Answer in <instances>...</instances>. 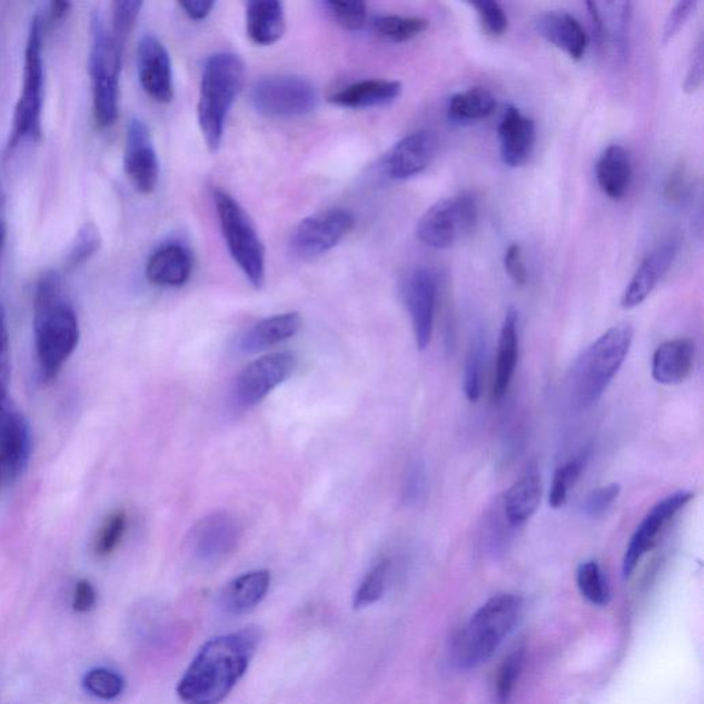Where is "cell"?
I'll list each match as a JSON object with an SVG mask.
<instances>
[{
	"instance_id": "cell-1",
	"label": "cell",
	"mask_w": 704,
	"mask_h": 704,
	"mask_svg": "<svg viewBox=\"0 0 704 704\" xmlns=\"http://www.w3.org/2000/svg\"><path fill=\"white\" fill-rule=\"evenodd\" d=\"M255 629L209 639L191 661L177 686L185 704H219L248 672L259 644Z\"/></svg>"
},
{
	"instance_id": "cell-2",
	"label": "cell",
	"mask_w": 704,
	"mask_h": 704,
	"mask_svg": "<svg viewBox=\"0 0 704 704\" xmlns=\"http://www.w3.org/2000/svg\"><path fill=\"white\" fill-rule=\"evenodd\" d=\"M33 334L40 378L52 381L80 339L78 316L57 272H46L34 288Z\"/></svg>"
},
{
	"instance_id": "cell-3",
	"label": "cell",
	"mask_w": 704,
	"mask_h": 704,
	"mask_svg": "<svg viewBox=\"0 0 704 704\" xmlns=\"http://www.w3.org/2000/svg\"><path fill=\"white\" fill-rule=\"evenodd\" d=\"M523 608V598L512 593L488 598L454 637L453 665L467 672L490 661L519 626Z\"/></svg>"
},
{
	"instance_id": "cell-4",
	"label": "cell",
	"mask_w": 704,
	"mask_h": 704,
	"mask_svg": "<svg viewBox=\"0 0 704 704\" xmlns=\"http://www.w3.org/2000/svg\"><path fill=\"white\" fill-rule=\"evenodd\" d=\"M246 80V63L236 52H215L204 63L197 118L211 151L222 145L225 126Z\"/></svg>"
},
{
	"instance_id": "cell-5",
	"label": "cell",
	"mask_w": 704,
	"mask_h": 704,
	"mask_svg": "<svg viewBox=\"0 0 704 704\" xmlns=\"http://www.w3.org/2000/svg\"><path fill=\"white\" fill-rule=\"evenodd\" d=\"M632 341L631 325H615L582 353L569 377V395L577 409H589L603 398L624 365Z\"/></svg>"
},
{
	"instance_id": "cell-6",
	"label": "cell",
	"mask_w": 704,
	"mask_h": 704,
	"mask_svg": "<svg viewBox=\"0 0 704 704\" xmlns=\"http://www.w3.org/2000/svg\"><path fill=\"white\" fill-rule=\"evenodd\" d=\"M125 49L105 27L101 16H92L89 72L92 107L98 127L109 128L119 116L121 58Z\"/></svg>"
},
{
	"instance_id": "cell-7",
	"label": "cell",
	"mask_w": 704,
	"mask_h": 704,
	"mask_svg": "<svg viewBox=\"0 0 704 704\" xmlns=\"http://www.w3.org/2000/svg\"><path fill=\"white\" fill-rule=\"evenodd\" d=\"M220 229L227 249L242 275L256 289L266 282V249L246 209L225 190H214Z\"/></svg>"
},
{
	"instance_id": "cell-8",
	"label": "cell",
	"mask_w": 704,
	"mask_h": 704,
	"mask_svg": "<svg viewBox=\"0 0 704 704\" xmlns=\"http://www.w3.org/2000/svg\"><path fill=\"white\" fill-rule=\"evenodd\" d=\"M43 22L42 17H33L29 28L24 83L21 96L17 102L13 130L9 141V149H13L26 139H39L42 136V108H43Z\"/></svg>"
},
{
	"instance_id": "cell-9",
	"label": "cell",
	"mask_w": 704,
	"mask_h": 704,
	"mask_svg": "<svg viewBox=\"0 0 704 704\" xmlns=\"http://www.w3.org/2000/svg\"><path fill=\"white\" fill-rule=\"evenodd\" d=\"M318 101L316 87L300 76H267L256 81L251 90L256 112L270 119L303 118L317 109Z\"/></svg>"
},
{
	"instance_id": "cell-10",
	"label": "cell",
	"mask_w": 704,
	"mask_h": 704,
	"mask_svg": "<svg viewBox=\"0 0 704 704\" xmlns=\"http://www.w3.org/2000/svg\"><path fill=\"white\" fill-rule=\"evenodd\" d=\"M478 209L474 197L459 195L439 200L418 220L416 235L428 248L444 251L475 229Z\"/></svg>"
},
{
	"instance_id": "cell-11",
	"label": "cell",
	"mask_w": 704,
	"mask_h": 704,
	"mask_svg": "<svg viewBox=\"0 0 704 704\" xmlns=\"http://www.w3.org/2000/svg\"><path fill=\"white\" fill-rule=\"evenodd\" d=\"M355 217L345 208H329L301 220L290 238L296 258L311 260L331 251L350 235Z\"/></svg>"
},
{
	"instance_id": "cell-12",
	"label": "cell",
	"mask_w": 704,
	"mask_h": 704,
	"mask_svg": "<svg viewBox=\"0 0 704 704\" xmlns=\"http://www.w3.org/2000/svg\"><path fill=\"white\" fill-rule=\"evenodd\" d=\"M296 365L298 363L295 355L289 353L266 355L254 360L237 377L235 389H232L236 404L244 409L260 404L278 386L288 380Z\"/></svg>"
},
{
	"instance_id": "cell-13",
	"label": "cell",
	"mask_w": 704,
	"mask_h": 704,
	"mask_svg": "<svg viewBox=\"0 0 704 704\" xmlns=\"http://www.w3.org/2000/svg\"><path fill=\"white\" fill-rule=\"evenodd\" d=\"M240 538L241 527L235 516L229 512H212L191 527L186 545L197 562L214 564L229 557Z\"/></svg>"
},
{
	"instance_id": "cell-14",
	"label": "cell",
	"mask_w": 704,
	"mask_h": 704,
	"mask_svg": "<svg viewBox=\"0 0 704 704\" xmlns=\"http://www.w3.org/2000/svg\"><path fill=\"white\" fill-rule=\"evenodd\" d=\"M694 493L680 490L671 494L666 498L661 499L653 509H651L643 522L639 523L636 532L627 545L624 563H622V575L624 578H631L645 555L660 539L663 529L666 528L674 517L683 510L686 505L694 498Z\"/></svg>"
},
{
	"instance_id": "cell-15",
	"label": "cell",
	"mask_w": 704,
	"mask_h": 704,
	"mask_svg": "<svg viewBox=\"0 0 704 704\" xmlns=\"http://www.w3.org/2000/svg\"><path fill=\"white\" fill-rule=\"evenodd\" d=\"M32 452L31 427L9 404L0 410V492L20 478Z\"/></svg>"
},
{
	"instance_id": "cell-16",
	"label": "cell",
	"mask_w": 704,
	"mask_h": 704,
	"mask_svg": "<svg viewBox=\"0 0 704 704\" xmlns=\"http://www.w3.org/2000/svg\"><path fill=\"white\" fill-rule=\"evenodd\" d=\"M125 171L133 189L151 195L159 184L160 165L149 127L132 119L127 127Z\"/></svg>"
},
{
	"instance_id": "cell-17",
	"label": "cell",
	"mask_w": 704,
	"mask_h": 704,
	"mask_svg": "<svg viewBox=\"0 0 704 704\" xmlns=\"http://www.w3.org/2000/svg\"><path fill=\"white\" fill-rule=\"evenodd\" d=\"M404 294L418 350H427L433 339L438 278L428 267H418L407 277Z\"/></svg>"
},
{
	"instance_id": "cell-18",
	"label": "cell",
	"mask_w": 704,
	"mask_h": 704,
	"mask_svg": "<svg viewBox=\"0 0 704 704\" xmlns=\"http://www.w3.org/2000/svg\"><path fill=\"white\" fill-rule=\"evenodd\" d=\"M139 83L159 103L173 100V73L170 52L155 34H145L137 50Z\"/></svg>"
},
{
	"instance_id": "cell-19",
	"label": "cell",
	"mask_w": 704,
	"mask_h": 704,
	"mask_svg": "<svg viewBox=\"0 0 704 704\" xmlns=\"http://www.w3.org/2000/svg\"><path fill=\"white\" fill-rule=\"evenodd\" d=\"M438 138L433 131L422 130L400 139L384 161V171L393 180H407L420 176L438 153Z\"/></svg>"
},
{
	"instance_id": "cell-20",
	"label": "cell",
	"mask_w": 704,
	"mask_h": 704,
	"mask_svg": "<svg viewBox=\"0 0 704 704\" xmlns=\"http://www.w3.org/2000/svg\"><path fill=\"white\" fill-rule=\"evenodd\" d=\"M677 254L678 241L668 240L645 256L642 265L634 272L631 282L627 284L624 295H622L621 306L625 310H633V308L643 305L650 298V295L654 292L663 276L671 270Z\"/></svg>"
},
{
	"instance_id": "cell-21",
	"label": "cell",
	"mask_w": 704,
	"mask_h": 704,
	"mask_svg": "<svg viewBox=\"0 0 704 704\" xmlns=\"http://www.w3.org/2000/svg\"><path fill=\"white\" fill-rule=\"evenodd\" d=\"M534 28L541 38L573 60L584 58L589 39L581 22L567 11H546L535 19Z\"/></svg>"
},
{
	"instance_id": "cell-22",
	"label": "cell",
	"mask_w": 704,
	"mask_h": 704,
	"mask_svg": "<svg viewBox=\"0 0 704 704\" xmlns=\"http://www.w3.org/2000/svg\"><path fill=\"white\" fill-rule=\"evenodd\" d=\"M499 156L510 168L526 165L535 145V123L533 119L509 107L498 126Z\"/></svg>"
},
{
	"instance_id": "cell-23",
	"label": "cell",
	"mask_w": 704,
	"mask_h": 704,
	"mask_svg": "<svg viewBox=\"0 0 704 704\" xmlns=\"http://www.w3.org/2000/svg\"><path fill=\"white\" fill-rule=\"evenodd\" d=\"M303 319L299 313L277 314L252 325L238 337L236 348L244 354H256L279 343L292 339L301 329Z\"/></svg>"
},
{
	"instance_id": "cell-24",
	"label": "cell",
	"mask_w": 704,
	"mask_h": 704,
	"mask_svg": "<svg viewBox=\"0 0 704 704\" xmlns=\"http://www.w3.org/2000/svg\"><path fill=\"white\" fill-rule=\"evenodd\" d=\"M271 575L267 569L240 575L229 582L219 595V607L235 616L246 615L265 601L269 593Z\"/></svg>"
},
{
	"instance_id": "cell-25",
	"label": "cell",
	"mask_w": 704,
	"mask_h": 704,
	"mask_svg": "<svg viewBox=\"0 0 704 704\" xmlns=\"http://www.w3.org/2000/svg\"><path fill=\"white\" fill-rule=\"evenodd\" d=\"M695 343L691 339H674L662 343L653 357V377L663 386H677L694 371Z\"/></svg>"
},
{
	"instance_id": "cell-26",
	"label": "cell",
	"mask_w": 704,
	"mask_h": 704,
	"mask_svg": "<svg viewBox=\"0 0 704 704\" xmlns=\"http://www.w3.org/2000/svg\"><path fill=\"white\" fill-rule=\"evenodd\" d=\"M194 272V256L180 244H168L150 256L147 278L157 287L179 288L189 281Z\"/></svg>"
},
{
	"instance_id": "cell-27",
	"label": "cell",
	"mask_w": 704,
	"mask_h": 704,
	"mask_svg": "<svg viewBox=\"0 0 704 704\" xmlns=\"http://www.w3.org/2000/svg\"><path fill=\"white\" fill-rule=\"evenodd\" d=\"M403 89V83L397 80L365 79L335 92L329 102L348 109L384 107L397 101Z\"/></svg>"
},
{
	"instance_id": "cell-28",
	"label": "cell",
	"mask_w": 704,
	"mask_h": 704,
	"mask_svg": "<svg viewBox=\"0 0 704 704\" xmlns=\"http://www.w3.org/2000/svg\"><path fill=\"white\" fill-rule=\"evenodd\" d=\"M247 34L256 46H271L287 29L284 4L277 0H252L247 3Z\"/></svg>"
},
{
	"instance_id": "cell-29",
	"label": "cell",
	"mask_w": 704,
	"mask_h": 704,
	"mask_svg": "<svg viewBox=\"0 0 704 704\" xmlns=\"http://www.w3.org/2000/svg\"><path fill=\"white\" fill-rule=\"evenodd\" d=\"M517 311L510 307L506 311L502 331H499L496 374H494L493 398L502 400L508 393L514 378L517 358H519V335H517Z\"/></svg>"
},
{
	"instance_id": "cell-30",
	"label": "cell",
	"mask_w": 704,
	"mask_h": 704,
	"mask_svg": "<svg viewBox=\"0 0 704 704\" xmlns=\"http://www.w3.org/2000/svg\"><path fill=\"white\" fill-rule=\"evenodd\" d=\"M632 161L625 148L611 145L605 149L596 165L597 184L611 200L625 197L632 184Z\"/></svg>"
},
{
	"instance_id": "cell-31",
	"label": "cell",
	"mask_w": 704,
	"mask_h": 704,
	"mask_svg": "<svg viewBox=\"0 0 704 704\" xmlns=\"http://www.w3.org/2000/svg\"><path fill=\"white\" fill-rule=\"evenodd\" d=\"M543 497V486L537 473H527L508 488L504 498L506 520L512 527H522L537 512Z\"/></svg>"
},
{
	"instance_id": "cell-32",
	"label": "cell",
	"mask_w": 704,
	"mask_h": 704,
	"mask_svg": "<svg viewBox=\"0 0 704 704\" xmlns=\"http://www.w3.org/2000/svg\"><path fill=\"white\" fill-rule=\"evenodd\" d=\"M496 107L497 100L492 91L485 87H473L450 98L447 105V119L457 126L478 123L480 120L490 118Z\"/></svg>"
},
{
	"instance_id": "cell-33",
	"label": "cell",
	"mask_w": 704,
	"mask_h": 704,
	"mask_svg": "<svg viewBox=\"0 0 704 704\" xmlns=\"http://www.w3.org/2000/svg\"><path fill=\"white\" fill-rule=\"evenodd\" d=\"M429 22L423 17L376 16L371 20V31L378 38L391 43H405L426 32Z\"/></svg>"
},
{
	"instance_id": "cell-34",
	"label": "cell",
	"mask_w": 704,
	"mask_h": 704,
	"mask_svg": "<svg viewBox=\"0 0 704 704\" xmlns=\"http://www.w3.org/2000/svg\"><path fill=\"white\" fill-rule=\"evenodd\" d=\"M389 572H391V561L383 557L366 573L354 595V608L363 609L374 605L384 596L387 591Z\"/></svg>"
},
{
	"instance_id": "cell-35",
	"label": "cell",
	"mask_w": 704,
	"mask_h": 704,
	"mask_svg": "<svg viewBox=\"0 0 704 704\" xmlns=\"http://www.w3.org/2000/svg\"><path fill=\"white\" fill-rule=\"evenodd\" d=\"M589 457V450L582 452L578 457L573 458L572 462L556 469L549 493V505L552 508L558 509L566 504L568 494L572 492L575 483L578 482L582 473H584Z\"/></svg>"
},
{
	"instance_id": "cell-36",
	"label": "cell",
	"mask_w": 704,
	"mask_h": 704,
	"mask_svg": "<svg viewBox=\"0 0 704 704\" xmlns=\"http://www.w3.org/2000/svg\"><path fill=\"white\" fill-rule=\"evenodd\" d=\"M581 595L596 607H605L611 601V591L604 572L595 561L582 563L577 572Z\"/></svg>"
},
{
	"instance_id": "cell-37",
	"label": "cell",
	"mask_w": 704,
	"mask_h": 704,
	"mask_svg": "<svg viewBox=\"0 0 704 704\" xmlns=\"http://www.w3.org/2000/svg\"><path fill=\"white\" fill-rule=\"evenodd\" d=\"M83 686L92 696L102 701H113L123 694L125 678L109 668L97 667L86 674Z\"/></svg>"
},
{
	"instance_id": "cell-38",
	"label": "cell",
	"mask_w": 704,
	"mask_h": 704,
	"mask_svg": "<svg viewBox=\"0 0 704 704\" xmlns=\"http://www.w3.org/2000/svg\"><path fill=\"white\" fill-rule=\"evenodd\" d=\"M142 6L143 2H139V0H119V2L112 4V29H110V33H112L121 49H125L128 37H130L133 27H136Z\"/></svg>"
},
{
	"instance_id": "cell-39",
	"label": "cell",
	"mask_w": 704,
	"mask_h": 704,
	"mask_svg": "<svg viewBox=\"0 0 704 704\" xmlns=\"http://www.w3.org/2000/svg\"><path fill=\"white\" fill-rule=\"evenodd\" d=\"M483 368H485V350L480 340L474 341L465 360L464 394L470 404H476L482 397Z\"/></svg>"
},
{
	"instance_id": "cell-40",
	"label": "cell",
	"mask_w": 704,
	"mask_h": 704,
	"mask_svg": "<svg viewBox=\"0 0 704 704\" xmlns=\"http://www.w3.org/2000/svg\"><path fill=\"white\" fill-rule=\"evenodd\" d=\"M128 519L125 510L113 512L105 520L96 541V554L105 557L112 555L123 539Z\"/></svg>"
},
{
	"instance_id": "cell-41",
	"label": "cell",
	"mask_w": 704,
	"mask_h": 704,
	"mask_svg": "<svg viewBox=\"0 0 704 704\" xmlns=\"http://www.w3.org/2000/svg\"><path fill=\"white\" fill-rule=\"evenodd\" d=\"M523 663H525V653L519 650L506 657L502 667H499L496 681V700L498 704L509 703L512 695H514L517 680H519Z\"/></svg>"
},
{
	"instance_id": "cell-42",
	"label": "cell",
	"mask_w": 704,
	"mask_h": 704,
	"mask_svg": "<svg viewBox=\"0 0 704 704\" xmlns=\"http://www.w3.org/2000/svg\"><path fill=\"white\" fill-rule=\"evenodd\" d=\"M101 248V235L92 224H86L76 235L67 255V266L78 267L89 260Z\"/></svg>"
},
{
	"instance_id": "cell-43",
	"label": "cell",
	"mask_w": 704,
	"mask_h": 704,
	"mask_svg": "<svg viewBox=\"0 0 704 704\" xmlns=\"http://www.w3.org/2000/svg\"><path fill=\"white\" fill-rule=\"evenodd\" d=\"M331 19L347 31H360L368 21V6L364 2H327Z\"/></svg>"
},
{
	"instance_id": "cell-44",
	"label": "cell",
	"mask_w": 704,
	"mask_h": 704,
	"mask_svg": "<svg viewBox=\"0 0 704 704\" xmlns=\"http://www.w3.org/2000/svg\"><path fill=\"white\" fill-rule=\"evenodd\" d=\"M619 494L621 485L618 483H609L607 486L595 488L582 502V514L592 517V519L604 516L618 502Z\"/></svg>"
},
{
	"instance_id": "cell-45",
	"label": "cell",
	"mask_w": 704,
	"mask_h": 704,
	"mask_svg": "<svg viewBox=\"0 0 704 704\" xmlns=\"http://www.w3.org/2000/svg\"><path fill=\"white\" fill-rule=\"evenodd\" d=\"M479 16L483 29L492 37H503L508 31V16L502 4L494 0H480V2L470 3Z\"/></svg>"
},
{
	"instance_id": "cell-46",
	"label": "cell",
	"mask_w": 704,
	"mask_h": 704,
	"mask_svg": "<svg viewBox=\"0 0 704 704\" xmlns=\"http://www.w3.org/2000/svg\"><path fill=\"white\" fill-rule=\"evenodd\" d=\"M10 336L8 317L4 307L0 303V410L8 405V393L10 384Z\"/></svg>"
},
{
	"instance_id": "cell-47",
	"label": "cell",
	"mask_w": 704,
	"mask_h": 704,
	"mask_svg": "<svg viewBox=\"0 0 704 704\" xmlns=\"http://www.w3.org/2000/svg\"><path fill=\"white\" fill-rule=\"evenodd\" d=\"M691 194V172L684 162H680V165L673 168L671 176L667 177L663 195H665V199L668 202L674 204V206H681V204L690 200Z\"/></svg>"
},
{
	"instance_id": "cell-48",
	"label": "cell",
	"mask_w": 704,
	"mask_h": 704,
	"mask_svg": "<svg viewBox=\"0 0 704 704\" xmlns=\"http://www.w3.org/2000/svg\"><path fill=\"white\" fill-rule=\"evenodd\" d=\"M427 492V474L426 467L422 462H413L406 469L403 498L404 503L409 506H415L423 502Z\"/></svg>"
},
{
	"instance_id": "cell-49",
	"label": "cell",
	"mask_w": 704,
	"mask_h": 704,
	"mask_svg": "<svg viewBox=\"0 0 704 704\" xmlns=\"http://www.w3.org/2000/svg\"><path fill=\"white\" fill-rule=\"evenodd\" d=\"M696 6V0H681V2L674 4V8L667 16L665 26H663V46H667L673 42V39L677 37L681 29L684 28L686 21H688L692 13H694Z\"/></svg>"
},
{
	"instance_id": "cell-50",
	"label": "cell",
	"mask_w": 704,
	"mask_h": 704,
	"mask_svg": "<svg viewBox=\"0 0 704 704\" xmlns=\"http://www.w3.org/2000/svg\"><path fill=\"white\" fill-rule=\"evenodd\" d=\"M504 267L512 282L517 285V287H525L527 284V269L519 244H510V246L506 248Z\"/></svg>"
},
{
	"instance_id": "cell-51",
	"label": "cell",
	"mask_w": 704,
	"mask_h": 704,
	"mask_svg": "<svg viewBox=\"0 0 704 704\" xmlns=\"http://www.w3.org/2000/svg\"><path fill=\"white\" fill-rule=\"evenodd\" d=\"M703 42L701 40L697 43L696 49L694 51V56H692L691 66L688 68V72H686L685 81H684V91L686 95H694L697 90L701 89L703 83Z\"/></svg>"
},
{
	"instance_id": "cell-52",
	"label": "cell",
	"mask_w": 704,
	"mask_h": 704,
	"mask_svg": "<svg viewBox=\"0 0 704 704\" xmlns=\"http://www.w3.org/2000/svg\"><path fill=\"white\" fill-rule=\"evenodd\" d=\"M97 603V592L90 581L80 579L75 586L73 611L79 614L89 613Z\"/></svg>"
},
{
	"instance_id": "cell-53",
	"label": "cell",
	"mask_w": 704,
	"mask_h": 704,
	"mask_svg": "<svg viewBox=\"0 0 704 704\" xmlns=\"http://www.w3.org/2000/svg\"><path fill=\"white\" fill-rule=\"evenodd\" d=\"M179 6L190 20L202 21L211 14L215 2L212 0H184V2H179Z\"/></svg>"
},
{
	"instance_id": "cell-54",
	"label": "cell",
	"mask_w": 704,
	"mask_h": 704,
	"mask_svg": "<svg viewBox=\"0 0 704 704\" xmlns=\"http://www.w3.org/2000/svg\"><path fill=\"white\" fill-rule=\"evenodd\" d=\"M586 8L587 11H589L593 34H595L598 46H602L605 39V22L601 10H598V4L595 2H587Z\"/></svg>"
},
{
	"instance_id": "cell-55",
	"label": "cell",
	"mask_w": 704,
	"mask_h": 704,
	"mask_svg": "<svg viewBox=\"0 0 704 704\" xmlns=\"http://www.w3.org/2000/svg\"><path fill=\"white\" fill-rule=\"evenodd\" d=\"M4 241H6L4 194H3L2 182H0V261H2Z\"/></svg>"
},
{
	"instance_id": "cell-56",
	"label": "cell",
	"mask_w": 704,
	"mask_h": 704,
	"mask_svg": "<svg viewBox=\"0 0 704 704\" xmlns=\"http://www.w3.org/2000/svg\"><path fill=\"white\" fill-rule=\"evenodd\" d=\"M71 3L68 2H52L49 10V19L51 22L61 20L63 16L68 13Z\"/></svg>"
}]
</instances>
